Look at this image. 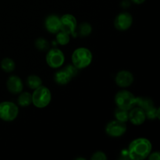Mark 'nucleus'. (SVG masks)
Instances as JSON below:
<instances>
[{
  "instance_id": "1",
  "label": "nucleus",
  "mask_w": 160,
  "mask_h": 160,
  "mask_svg": "<svg viewBox=\"0 0 160 160\" xmlns=\"http://www.w3.org/2000/svg\"><path fill=\"white\" fill-rule=\"evenodd\" d=\"M152 152V144L144 138L134 139L128 147L130 159L142 160L146 159Z\"/></svg>"
},
{
  "instance_id": "2",
  "label": "nucleus",
  "mask_w": 160,
  "mask_h": 160,
  "mask_svg": "<svg viewBox=\"0 0 160 160\" xmlns=\"http://www.w3.org/2000/svg\"><path fill=\"white\" fill-rule=\"evenodd\" d=\"M92 59L93 56L92 52L84 47H81L74 50L71 57L73 65L78 70L88 67L92 63Z\"/></svg>"
},
{
  "instance_id": "3",
  "label": "nucleus",
  "mask_w": 160,
  "mask_h": 160,
  "mask_svg": "<svg viewBox=\"0 0 160 160\" xmlns=\"http://www.w3.org/2000/svg\"><path fill=\"white\" fill-rule=\"evenodd\" d=\"M32 103L37 108H45L49 105L52 99L51 92L47 87L41 85L38 88L34 89L31 94Z\"/></svg>"
},
{
  "instance_id": "4",
  "label": "nucleus",
  "mask_w": 160,
  "mask_h": 160,
  "mask_svg": "<svg viewBox=\"0 0 160 160\" xmlns=\"http://www.w3.org/2000/svg\"><path fill=\"white\" fill-rule=\"evenodd\" d=\"M115 103L118 108L129 111L136 106V97L129 91H120L115 95Z\"/></svg>"
},
{
  "instance_id": "5",
  "label": "nucleus",
  "mask_w": 160,
  "mask_h": 160,
  "mask_svg": "<svg viewBox=\"0 0 160 160\" xmlns=\"http://www.w3.org/2000/svg\"><path fill=\"white\" fill-rule=\"evenodd\" d=\"M19 113L18 106L12 102L5 101L0 103V119L10 122L15 120Z\"/></svg>"
},
{
  "instance_id": "6",
  "label": "nucleus",
  "mask_w": 160,
  "mask_h": 160,
  "mask_svg": "<svg viewBox=\"0 0 160 160\" xmlns=\"http://www.w3.org/2000/svg\"><path fill=\"white\" fill-rule=\"evenodd\" d=\"M78 69L73 65H68L65 68L56 72L54 75V80L58 84H67L73 78L78 74Z\"/></svg>"
},
{
  "instance_id": "7",
  "label": "nucleus",
  "mask_w": 160,
  "mask_h": 160,
  "mask_svg": "<svg viewBox=\"0 0 160 160\" xmlns=\"http://www.w3.org/2000/svg\"><path fill=\"white\" fill-rule=\"evenodd\" d=\"M47 64L51 68L57 69L62 67L65 61V56L60 49L56 48L48 50L45 57Z\"/></svg>"
},
{
  "instance_id": "8",
  "label": "nucleus",
  "mask_w": 160,
  "mask_h": 160,
  "mask_svg": "<svg viewBox=\"0 0 160 160\" xmlns=\"http://www.w3.org/2000/svg\"><path fill=\"white\" fill-rule=\"evenodd\" d=\"M127 131V125L117 120L109 122L106 127V132L110 137L119 138L123 136Z\"/></svg>"
},
{
  "instance_id": "9",
  "label": "nucleus",
  "mask_w": 160,
  "mask_h": 160,
  "mask_svg": "<svg viewBox=\"0 0 160 160\" xmlns=\"http://www.w3.org/2000/svg\"><path fill=\"white\" fill-rule=\"evenodd\" d=\"M61 30L70 35L76 36V31L78 28V23L74 16L71 14H64L60 17Z\"/></svg>"
},
{
  "instance_id": "10",
  "label": "nucleus",
  "mask_w": 160,
  "mask_h": 160,
  "mask_svg": "<svg viewBox=\"0 0 160 160\" xmlns=\"http://www.w3.org/2000/svg\"><path fill=\"white\" fill-rule=\"evenodd\" d=\"M133 23V17L131 13L123 12L117 15L114 20V26L118 31H127L131 28Z\"/></svg>"
},
{
  "instance_id": "11",
  "label": "nucleus",
  "mask_w": 160,
  "mask_h": 160,
  "mask_svg": "<svg viewBox=\"0 0 160 160\" xmlns=\"http://www.w3.org/2000/svg\"><path fill=\"white\" fill-rule=\"evenodd\" d=\"M146 120V115L143 109L139 106H134L129 111V120L134 125H142Z\"/></svg>"
},
{
  "instance_id": "12",
  "label": "nucleus",
  "mask_w": 160,
  "mask_h": 160,
  "mask_svg": "<svg viewBox=\"0 0 160 160\" xmlns=\"http://www.w3.org/2000/svg\"><path fill=\"white\" fill-rule=\"evenodd\" d=\"M116 84L120 88H128L132 84L134 76L128 70H121L118 72L115 78Z\"/></svg>"
},
{
  "instance_id": "13",
  "label": "nucleus",
  "mask_w": 160,
  "mask_h": 160,
  "mask_svg": "<svg viewBox=\"0 0 160 160\" xmlns=\"http://www.w3.org/2000/svg\"><path fill=\"white\" fill-rule=\"evenodd\" d=\"M6 87H7L8 91L14 95L20 94L23 88L21 79L16 75H12L8 78L7 82H6Z\"/></svg>"
},
{
  "instance_id": "14",
  "label": "nucleus",
  "mask_w": 160,
  "mask_h": 160,
  "mask_svg": "<svg viewBox=\"0 0 160 160\" xmlns=\"http://www.w3.org/2000/svg\"><path fill=\"white\" fill-rule=\"evenodd\" d=\"M45 26L47 31L52 34H56L61 30L60 17L56 15H50L45 19Z\"/></svg>"
},
{
  "instance_id": "15",
  "label": "nucleus",
  "mask_w": 160,
  "mask_h": 160,
  "mask_svg": "<svg viewBox=\"0 0 160 160\" xmlns=\"http://www.w3.org/2000/svg\"><path fill=\"white\" fill-rule=\"evenodd\" d=\"M136 106L143 109L145 112L154 106V102L148 97H136Z\"/></svg>"
},
{
  "instance_id": "16",
  "label": "nucleus",
  "mask_w": 160,
  "mask_h": 160,
  "mask_svg": "<svg viewBox=\"0 0 160 160\" xmlns=\"http://www.w3.org/2000/svg\"><path fill=\"white\" fill-rule=\"evenodd\" d=\"M17 102H18L19 106H22V107H27V106H30L32 103L31 94L28 92H21L19 95L18 99H17Z\"/></svg>"
},
{
  "instance_id": "17",
  "label": "nucleus",
  "mask_w": 160,
  "mask_h": 160,
  "mask_svg": "<svg viewBox=\"0 0 160 160\" xmlns=\"http://www.w3.org/2000/svg\"><path fill=\"white\" fill-rule=\"evenodd\" d=\"M27 84H28V88L34 90V89L38 88L41 85H42V81L38 76L31 75L27 78Z\"/></svg>"
},
{
  "instance_id": "18",
  "label": "nucleus",
  "mask_w": 160,
  "mask_h": 160,
  "mask_svg": "<svg viewBox=\"0 0 160 160\" xmlns=\"http://www.w3.org/2000/svg\"><path fill=\"white\" fill-rule=\"evenodd\" d=\"M16 64L14 61L10 58H5L1 62V68L6 73H10L15 70Z\"/></svg>"
},
{
  "instance_id": "19",
  "label": "nucleus",
  "mask_w": 160,
  "mask_h": 160,
  "mask_svg": "<svg viewBox=\"0 0 160 160\" xmlns=\"http://www.w3.org/2000/svg\"><path fill=\"white\" fill-rule=\"evenodd\" d=\"M114 116H115L116 120L123 122V123H126L129 120V111L120 109V108L117 107L115 109Z\"/></svg>"
},
{
  "instance_id": "20",
  "label": "nucleus",
  "mask_w": 160,
  "mask_h": 160,
  "mask_svg": "<svg viewBox=\"0 0 160 160\" xmlns=\"http://www.w3.org/2000/svg\"><path fill=\"white\" fill-rule=\"evenodd\" d=\"M92 26H91L90 23H87V22L81 23V24L79 25V28H78V34H79L80 36H81V37L88 36L89 34L92 33Z\"/></svg>"
},
{
  "instance_id": "21",
  "label": "nucleus",
  "mask_w": 160,
  "mask_h": 160,
  "mask_svg": "<svg viewBox=\"0 0 160 160\" xmlns=\"http://www.w3.org/2000/svg\"><path fill=\"white\" fill-rule=\"evenodd\" d=\"M56 42L61 45H66L70 42V34L64 32L62 31H59L56 33Z\"/></svg>"
},
{
  "instance_id": "22",
  "label": "nucleus",
  "mask_w": 160,
  "mask_h": 160,
  "mask_svg": "<svg viewBox=\"0 0 160 160\" xmlns=\"http://www.w3.org/2000/svg\"><path fill=\"white\" fill-rule=\"evenodd\" d=\"M35 46L38 50L45 51L49 48V43L46 39L43 38H39L35 41Z\"/></svg>"
},
{
  "instance_id": "23",
  "label": "nucleus",
  "mask_w": 160,
  "mask_h": 160,
  "mask_svg": "<svg viewBox=\"0 0 160 160\" xmlns=\"http://www.w3.org/2000/svg\"><path fill=\"white\" fill-rule=\"evenodd\" d=\"M145 115H146V118L150 119V120L159 118V109H156L155 106H153L145 111Z\"/></svg>"
},
{
  "instance_id": "24",
  "label": "nucleus",
  "mask_w": 160,
  "mask_h": 160,
  "mask_svg": "<svg viewBox=\"0 0 160 160\" xmlns=\"http://www.w3.org/2000/svg\"><path fill=\"white\" fill-rule=\"evenodd\" d=\"M92 160H106L107 159V156H106L104 152L101 151H98L94 153L92 156L91 157Z\"/></svg>"
},
{
  "instance_id": "25",
  "label": "nucleus",
  "mask_w": 160,
  "mask_h": 160,
  "mask_svg": "<svg viewBox=\"0 0 160 160\" xmlns=\"http://www.w3.org/2000/svg\"><path fill=\"white\" fill-rule=\"evenodd\" d=\"M147 158H148V159L150 160H159L160 159L159 152H155L150 153Z\"/></svg>"
},
{
  "instance_id": "26",
  "label": "nucleus",
  "mask_w": 160,
  "mask_h": 160,
  "mask_svg": "<svg viewBox=\"0 0 160 160\" xmlns=\"http://www.w3.org/2000/svg\"><path fill=\"white\" fill-rule=\"evenodd\" d=\"M121 159H130L129 157V153H128V149H123L121 151Z\"/></svg>"
},
{
  "instance_id": "27",
  "label": "nucleus",
  "mask_w": 160,
  "mask_h": 160,
  "mask_svg": "<svg viewBox=\"0 0 160 160\" xmlns=\"http://www.w3.org/2000/svg\"><path fill=\"white\" fill-rule=\"evenodd\" d=\"M131 1H132L134 3H135V4L139 5V4H142L145 0H131Z\"/></svg>"
}]
</instances>
